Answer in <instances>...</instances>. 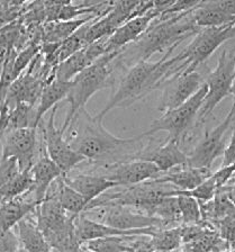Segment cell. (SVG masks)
<instances>
[{
    "instance_id": "22",
    "label": "cell",
    "mask_w": 235,
    "mask_h": 252,
    "mask_svg": "<svg viewBox=\"0 0 235 252\" xmlns=\"http://www.w3.org/2000/svg\"><path fill=\"white\" fill-rule=\"evenodd\" d=\"M40 203L26 202V200H19L17 198L5 200L0 204V234L9 231L25 216L33 213Z\"/></svg>"
},
{
    "instance_id": "7",
    "label": "cell",
    "mask_w": 235,
    "mask_h": 252,
    "mask_svg": "<svg viewBox=\"0 0 235 252\" xmlns=\"http://www.w3.org/2000/svg\"><path fill=\"white\" fill-rule=\"evenodd\" d=\"M234 36L235 22L222 26L201 29L195 35L193 42L180 53L182 58L180 68L187 72L197 70L198 66L208 60L219 46Z\"/></svg>"
},
{
    "instance_id": "14",
    "label": "cell",
    "mask_w": 235,
    "mask_h": 252,
    "mask_svg": "<svg viewBox=\"0 0 235 252\" xmlns=\"http://www.w3.org/2000/svg\"><path fill=\"white\" fill-rule=\"evenodd\" d=\"M159 227H146L136 228V230H122L111 225H107L103 222L90 219L85 213L77 215L74 219V230L76 235L81 244L99 238L107 236H127V235H152L153 232Z\"/></svg>"
},
{
    "instance_id": "32",
    "label": "cell",
    "mask_w": 235,
    "mask_h": 252,
    "mask_svg": "<svg viewBox=\"0 0 235 252\" xmlns=\"http://www.w3.org/2000/svg\"><path fill=\"white\" fill-rule=\"evenodd\" d=\"M16 54V49L9 50L1 68V73H0V108H1L3 102H5L7 94H8V90L11 84H13L15 79H16L14 74V61Z\"/></svg>"
},
{
    "instance_id": "44",
    "label": "cell",
    "mask_w": 235,
    "mask_h": 252,
    "mask_svg": "<svg viewBox=\"0 0 235 252\" xmlns=\"http://www.w3.org/2000/svg\"><path fill=\"white\" fill-rule=\"evenodd\" d=\"M65 3L68 5V3H72V0H65Z\"/></svg>"
},
{
    "instance_id": "24",
    "label": "cell",
    "mask_w": 235,
    "mask_h": 252,
    "mask_svg": "<svg viewBox=\"0 0 235 252\" xmlns=\"http://www.w3.org/2000/svg\"><path fill=\"white\" fill-rule=\"evenodd\" d=\"M56 186V192H53L57 196L61 206L64 210L73 215H79L86 211L88 202L85 199L80 192H78L76 189L70 187L63 179V175L54 181Z\"/></svg>"
},
{
    "instance_id": "40",
    "label": "cell",
    "mask_w": 235,
    "mask_h": 252,
    "mask_svg": "<svg viewBox=\"0 0 235 252\" xmlns=\"http://www.w3.org/2000/svg\"><path fill=\"white\" fill-rule=\"evenodd\" d=\"M226 186H227V188H229L231 198H232V200L235 204V175L232 177V178H231L229 183L226 184Z\"/></svg>"
},
{
    "instance_id": "13",
    "label": "cell",
    "mask_w": 235,
    "mask_h": 252,
    "mask_svg": "<svg viewBox=\"0 0 235 252\" xmlns=\"http://www.w3.org/2000/svg\"><path fill=\"white\" fill-rule=\"evenodd\" d=\"M36 151L37 127L15 128L6 136L1 158H16L22 170H29L34 163Z\"/></svg>"
},
{
    "instance_id": "10",
    "label": "cell",
    "mask_w": 235,
    "mask_h": 252,
    "mask_svg": "<svg viewBox=\"0 0 235 252\" xmlns=\"http://www.w3.org/2000/svg\"><path fill=\"white\" fill-rule=\"evenodd\" d=\"M232 128V112L211 131L206 132L188 155V165L196 168H210L214 161L223 157L226 148V134Z\"/></svg>"
},
{
    "instance_id": "5",
    "label": "cell",
    "mask_w": 235,
    "mask_h": 252,
    "mask_svg": "<svg viewBox=\"0 0 235 252\" xmlns=\"http://www.w3.org/2000/svg\"><path fill=\"white\" fill-rule=\"evenodd\" d=\"M235 78V50H224L218 58L217 65L211 70L205 79L207 93L203 105L196 118L195 127L205 124L214 109L225 97L231 94L233 80Z\"/></svg>"
},
{
    "instance_id": "31",
    "label": "cell",
    "mask_w": 235,
    "mask_h": 252,
    "mask_svg": "<svg viewBox=\"0 0 235 252\" xmlns=\"http://www.w3.org/2000/svg\"><path fill=\"white\" fill-rule=\"evenodd\" d=\"M178 205L180 215H181V224H194L202 222L201 204L193 196L186 194H178Z\"/></svg>"
},
{
    "instance_id": "2",
    "label": "cell",
    "mask_w": 235,
    "mask_h": 252,
    "mask_svg": "<svg viewBox=\"0 0 235 252\" xmlns=\"http://www.w3.org/2000/svg\"><path fill=\"white\" fill-rule=\"evenodd\" d=\"M103 120L104 117L98 114L91 116L84 107L78 110L69 125L71 129L66 140L76 151L87 158V160L107 159L117 152H125L138 147L141 141L147 139L143 134L128 139L114 135L104 127Z\"/></svg>"
},
{
    "instance_id": "29",
    "label": "cell",
    "mask_w": 235,
    "mask_h": 252,
    "mask_svg": "<svg viewBox=\"0 0 235 252\" xmlns=\"http://www.w3.org/2000/svg\"><path fill=\"white\" fill-rule=\"evenodd\" d=\"M191 17L199 29L204 27L222 26L235 22V17L226 15L222 11L213 9V8L198 5L194 10H191Z\"/></svg>"
},
{
    "instance_id": "21",
    "label": "cell",
    "mask_w": 235,
    "mask_h": 252,
    "mask_svg": "<svg viewBox=\"0 0 235 252\" xmlns=\"http://www.w3.org/2000/svg\"><path fill=\"white\" fill-rule=\"evenodd\" d=\"M70 82L71 81H62L57 78H54L50 82H46L36 105V115H35L36 127H38V124L41 123L44 114L56 107L59 102L66 97L70 88Z\"/></svg>"
},
{
    "instance_id": "16",
    "label": "cell",
    "mask_w": 235,
    "mask_h": 252,
    "mask_svg": "<svg viewBox=\"0 0 235 252\" xmlns=\"http://www.w3.org/2000/svg\"><path fill=\"white\" fill-rule=\"evenodd\" d=\"M160 15L152 8L147 14L131 18L122 24L111 36L107 37V53L124 50L142 36Z\"/></svg>"
},
{
    "instance_id": "11",
    "label": "cell",
    "mask_w": 235,
    "mask_h": 252,
    "mask_svg": "<svg viewBox=\"0 0 235 252\" xmlns=\"http://www.w3.org/2000/svg\"><path fill=\"white\" fill-rule=\"evenodd\" d=\"M97 175L115 181L120 187H128L154 179L161 175V171L150 161L132 158L119 162L106 163L103 165V173Z\"/></svg>"
},
{
    "instance_id": "42",
    "label": "cell",
    "mask_w": 235,
    "mask_h": 252,
    "mask_svg": "<svg viewBox=\"0 0 235 252\" xmlns=\"http://www.w3.org/2000/svg\"><path fill=\"white\" fill-rule=\"evenodd\" d=\"M141 2L144 3V5L153 8V0H141Z\"/></svg>"
},
{
    "instance_id": "33",
    "label": "cell",
    "mask_w": 235,
    "mask_h": 252,
    "mask_svg": "<svg viewBox=\"0 0 235 252\" xmlns=\"http://www.w3.org/2000/svg\"><path fill=\"white\" fill-rule=\"evenodd\" d=\"M41 53V44L38 42H30L17 52L14 61V74L18 78L27 66L34 61V59Z\"/></svg>"
},
{
    "instance_id": "25",
    "label": "cell",
    "mask_w": 235,
    "mask_h": 252,
    "mask_svg": "<svg viewBox=\"0 0 235 252\" xmlns=\"http://www.w3.org/2000/svg\"><path fill=\"white\" fill-rule=\"evenodd\" d=\"M151 251H175L182 246V236L180 225L172 227L156 228L148 238Z\"/></svg>"
},
{
    "instance_id": "1",
    "label": "cell",
    "mask_w": 235,
    "mask_h": 252,
    "mask_svg": "<svg viewBox=\"0 0 235 252\" xmlns=\"http://www.w3.org/2000/svg\"><path fill=\"white\" fill-rule=\"evenodd\" d=\"M176 47L177 45L170 47L158 61H139L133 64L120 79L116 92L98 115L105 117L114 108L128 107L144 99L154 90L162 88L164 82L170 79L174 66L181 60L180 54L170 58Z\"/></svg>"
},
{
    "instance_id": "6",
    "label": "cell",
    "mask_w": 235,
    "mask_h": 252,
    "mask_svg": "<svg viewBox=\"0 0 235 252\" xmlns=\"http://www.w3.org/2000/svg\"><path fill=\"white\" fill-rule=\"evenodd\" d=\"M206 93L207 86L204 84L194 96H191L178 107L164 112L161 117L152 122L148 131L142 134L146 137H150L153 136L155 133L167 132L168 137L181 142L190 132V129L195 127L196 118L202 107Z\"/></svg>"
},
{
    "instance_id": "4",
    "label": "cell",
    "mask_w": 235,
    "mask_h": 252,
    "mask_svg": "<svg viewBox=\"0 0 235 252\" xmlns=\"http://www.w3.org/2000/svg\"><path fill=\"white\" fill-rule=\"evenodd\" d=\"M123 50L114 51L101 55L80 73H78L70 82V88L65 99L69 102L70 109L60 129L63 133L68 131L69 125L74 115L81 108L86 107L88 100L96 93L111 86L113 63Z\"/></svg>"
},
{
    "instance_id": "9",
    "label": "cell",
    "mask_w": 235,
    "mask_h": 252,
    "mask_svg": "<svg viewBox=\"0 0 235 252\" xmlns=\"http://www.w3.org/2000/svg\"><path fill=\"white\" fill-rule=\"evenodd\" d=\"M86 214L96 216V220L103 222L122 230H136L146 227H172L166 220L155 216H151L130 206L124 205H108V206L95 207L84 212Z\"/></svg>"
},
{
    "instance_id": "23",
    "label": "cell",
    "mask_w": 235,
    "mask_h": 252,
    "mask_svg": "<svg viewBox=\"0 0 235 252\" xmlns=\"http://www.w3.org/2000/svg\"><path fill=\"white\" fill-rule=\"evenodd\" d=\"M100 16L90 14L84 18H74L70 21H56L48 22L43 26V42L46 43H61L65 38L77 32L85 24L93 21Z\"/></svg>"
},
{
    "instance_id": "3",
    "label": "cell",
    "mask_w": 235,
    "mask_h": 252,
    "mask_svg": "<svg viewBox=\"0 0 235 252\" xmlns=\"http://www.w3.org/2000/svg\"><path fill=\"white\" fill-rule=\"evenodd\" d=\"M199 30L191 17V11L158 17L138 41L130 44L131 49L125 47L123 51L131 53L133 61H148L153 54L178 46L186 38L197 34Z\"/></svg>"
},
{
    "instance_id": "37",
    "label": "cell",
    "mask_w": 235,
    "mask_h": 252,
    "mask_svg": "<svg viewBox=\"0 0 235 252\" xmlns=\"http://www.w3.org/2000/svg\"><path fill=\"white\" fill-rule=\"evenodd\" d=\"M235 161V127H233L232 134H231L229 144L226 145L223 153V161H222V167L223 165L231 164Z\"/></svg>"
},
{
    "instance_id": "17",
    "label": "cell",
    "mask_w": 235,
    "mask_h": 252,
    "mask_svg": "<svg viewBox=\"0 0 235 252\" xmlns=\"http://www.w3.org/2000/svg\"><path fill=\"white\" fill-rule=\"evenodd\" d=\"M30 175H32L34 181L30 192L33 194V198L36 202L41 203L48 195L51 185L59 177L63 175V172L45 151L44 155H42L36 161H34L32 168H30Z\"/></svg>"
},
{
    "instance_id": "43",
    "label": "cell",
    "mask_w": 235,
    "mask_h": 252,
    "mask_svg": "<svg viewBox=\"0 0 235 252\" xmlns=\"http://www.w3.org/2000/svg\"><path fill=\"white\" fill-rule=\"evenodd\" d=\"M13 1H15V0H0V5H9Z\"/></svg>"
},
{
    "instance_id": "26",
    "label": "cell",
    "mask_w": 235,
    "mask_h": 252,
    "mask_svg": "<svg viewBox=\"0 0 235 252\" xmlns=\"http://www.w3.org/2000/svg\"><path fill=\"white\" fill-rule=\"evenodd\" d=\"M91 63H93V61L84 47L82 50L72 54L71 57L65 59L57 66L56 78L62 81H71L78 73H80Z\"/></svg>"
},
{
    "instance_id": "39",
    "label": "cell",
    "mask_w": 235,
    "mask_h": 252,
    "mask_svg": "<svg viewBox=\"0 0 235 252\" xmlns=\"http://www.w3.org/2000/svg\"><path fill=\"white\" fill-rule=\"evenodd\" d=\"M113 0H79L78 5H80L85 8H103V9H107L111 6V2Z\"/></svg>"
},
{
    "instance_id": "38",
    "label": "cell",
    "mask_w": 235,
    "mask_h": 252,
    "mask_svg": "<svg viewBox=\"0 0 235 252\" xmlns=\"http://www.w3.org/2000/svg\"><path fill=\"white\" fill-rule=\"evenodd\" d=\"M177 0H153V9L160 16L164 15L171 7L175 5Z\"/></svg>"
},
{
    "instance_id": "19",
    "label": "cell",
    "mask_w": 235,
    "mask_h": 252,
    "mask_svg": "<svg viewBox=\"0 0 235 252\" xmlns=\"http://www.w3.org/2000/svg\"><path fill=\"white\" fill-rule=\"evenodd\" d=\"M211 173L213 171L210 168H196L185 164L164 172V175H160L154 180L170 184L181 190H190L205 181Z\"/></svg>"
},
{
    "instance_id": "8",
    "label": "cell",
    "mask_w": 235,
    "mask_h": 252,
    "mask_svg": "<svg viewBox=\"0 0 235 252\" xmlns=\"http://www.w3.org/2000/svg\"><path fill=\"white\" fill-rule=\"evenodd\" d=\"M58 105L51 109V114L46 123L38 124L41 128L43 144L48 156L56 162L63 173H68L77 165L87 161V158L76 151L69 141L64 139V133L56 126V115Z\"/></svg>"
},
{
    "instance_id": "36",
    "label": "cell",
    "mask_w": 235,
    "mask_h": 252,
    "mask_svg": "<svg viewBox=\"0 0 235 252\" xmlns=\"http://www.w3.org/2000/svg\"><path fill=\"white\" fill-rule=\"evenodd\" d=\"M203 0H177L174 6L171 7L164 15H161L160 17H164V16L180 14V13H188V11L194 10Z\"/></svg>"
},
{
    "instance_id": "15",
    "label": "cell",
    "mask_w": 235,
    "mask_h": 252,
    "mask_svg": "<svg viewBox=\"0 0 235 252\" xmlns=\"http://www.w3.org/2000/svg\"><path fill=\"white\" fill-rule=\"evenodd\" d=\"M133 158L150 161L159 168L161 173L188 163V153L181 149L180 141L171 137H167L164 143L154 148L148 145L147 149L141 150Z\"/></svg>"
},
{
    "instance_id": "30",
    "label": "cell",
    "mask_w": 235,
    "mask_h": 252,
    "mask_svg": "<svg viewBox=\"0 0 235 252\" xmlns=\"http://www.w3.org/2000/svg\"><path fill=\"white\" fill-rule=\"evenodd\" d=\"M148 215L166 220L171 226L180 225L181 224V215H180L177 196L164 197L151 208Z\"/></svg>"
},
{
    "instance_id": "12",
    "label": "cell",
    "mask_w": 235,
    "mask_h": 252,
    "mask_svg": "<svg viewBox=\"0 0 235 252\" xmlns=\"http://www.w3.org/2000/svg\"><path fill=\"white\" fill-rule=\"evenodd\" d=\"M204 84L205 79L197 70L190 72L183 71L182 73L170 78L162 86V96L160 98L158 110L164 113L178 107L194 96Z\"/></svg>"
},
{
    "instance_id": "41",
    "label": "cell",
    "mask_w": 235,
    "mask_h": 252,
    "mask_svg": "<svg viewBox=\"0 0 235 252\" xmlns=\"http://www.w3.org/2000/svg\"><path fill=\"white\" fill-rule=\"evenodd\" d=\"M231 94H232V97H233V106H232V107L235 109V78L233 80L232 88H231Z\"/></svg>"
},
{
    "instance_id": "20",
    "label": "cell",
    "mask_w": 235,
    "mask_h": 252,
    "mask_svg": "<svg viewBox=\"0 0 235 252\" xmlns=\"http://www.w3.org/2000/svg\"><path fill=\"white\" fill-rule=\"evenodd\" d=\"M16 227L17 236L23 250L32 252H46L52 250L36 220L29 218V215L19 220Z\"/></svg>"
},
{
    "instance_id": "34",
    "label": "cell",
    "mask_w": 235,
    "mask_h": 252,
    "mask_svg": "<svg viewBox=\"0 0 235 252\" xmlns=\"http://www.w3.org/2000/svg\"><path fill=\"white\" fill-rule=\"evenodd\" d=\"M23 170L16 158H1L0 161V187L9 183Z\"/></svg>"
},
{
    "instance_id": "35",
    "label": "cell",
    "mask_w": 235,
    "mask_h": 252,
    "mask_svg": "<svg viewBox=\"0 0 235 252\" xmlns=\"http://www.w3.org/2000/svg\"><path fill=\"white\" fill-rule=\"evenodd\" d=\"M215 231L222 236L229 244L235 243V215L227 216L214 225Z\"/></svg>"
},
{
    "instance_id": "18",
    "label": "cell",
    "mask_w": 235,
    "mask_h": 252,
    "mask_svg": "<svg viewBox=\"0 0 235 252\" xmlns=\"http://www.w3.org/2000/svg\"><path fill=\"white\" fill-rule=\"evenodd\" d=\"M63 179L70 187L80 192L88 204L109 189L120 187L115 181L107 179L104 176L97 175V173H80L72 177L68 173H63Z\"/></svg>"
},
{
    "instance_id": "28",
    "label": "cell",
    "mask_w": 235,
    "mask_h": 252,
    "mask_svg": "<svg viewBox=\"0 0 235 252\" xmlns=\"http://www.w3.org/2000/svg\"><path fill=\"white\" fill-rule=\"evenodd\" d=\"M33 185L34 181L32 175H30V169L23 170L18 176L11 179L9 183L0 187V200L5 202V200L15 199L17 197L25 195L30 191Z\"/></svg>"
},
{
    "instance_id": "27",
    "label": "cell",
    "mask_w": 235,
    "mask_h": 252,
    "mask_svg": "<svg viewBox=\"0 0 235 252\" xmlns=\"http://www.w3.org/2000/svg\"><path fill=\"white\" fill-rule=\"evenodd\" d=\"M131 236H107L99 238L81 244V250L93 252H126L134 251L131 246Z\"/></svg>"
}]
</instances>
